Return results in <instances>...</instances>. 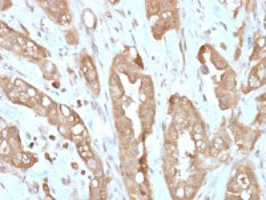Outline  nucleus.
I'll return each mask as SVG.
<instances>
[{
	"mask_svg": "<svg viewBox=\"0 0 266 200\" xmlns=\"http://www.w3.org/2000/svg\"><path fill=\"white\" fill-rule=\"evenodd\" d=\"M95 172H96V177H98V179H100V177L103 176V171H101V169H100V167H98V168L96 169Z\"/></svg>",
	"mask_w": 266,
	"mask_h": 200,
	"instance_id": "obj_39",
	"label": "nucleus"
},
{
	"mask_svg": "<svg viewBox=\"0 0 266 200\" xmlns=\"http://www.w3.org/2000/svg\"><path fill=\"white\" fill-rule=\"evenodd\" d=\"M110 95L113 96L115 99H120L122 96V90L120 84H113L110 85Z\"/></svg>",
	"mask_w": 266,
	"mask_h": 200,
	"instance_id": "obj_2",
	"label": "nucleus"
},
{
	"mask_svg": "<svg viewBox=\"0 0 266 200\" xmlns=\"http://www.w3.org/2000/svg\"><path fill=\"white\" fill-rule=\"evenodd\" d=\"M213 63L216 64V67H217V68H220V70H224V68H226V61L224 60L222 58H220V56H218V59H217V58H214V59H213Z\"/></svg>",
	"mask_w": 266,
	"mask_h": 200,
	"instance_id": "obj_10",
	"label": "nucleus"
},
{
	"mask_svg": "<svg viewBox=\"0 0 266 200\" xmlns=\"http://www.w3.org/2000/svg\"><path fill=\"white\" fill-rule=\"evenodd\" d=\"M15 87H18L20 91H27V90H28L27 84L24 83L23 80H20V79H16V80H15Z\"/></svg>",
	"mask_w": 266,
	"mask_h": 200,
	"instance_id": "obj_18",
	"label": "nucleus"
},
{
	"mask_svg": "<svg viewBox=\"0 0 266 200\" xmlns=\"http://www.w3.org/2000/svg\"><path fill=\"white\" fill-rule=\"evenodd\" d=\"M60 110H61V113H63L64 117H69L71 115H73L72 111H71L69 108L66 107V105H60Z\"/></svg>",
	"mask_w": 266,
	"mask_h": 200,
	"instance_id": "obj_23",
	"label": "nucleus"
},
{
	"mask_svg": "<svg viewBox=\"0 0 266 200\" xmlns=\"http://www.w3.org/2000/svg\"><path fill=\"white\" fill-rule=\"evenodd\" d=\"M193 139L196 140H202L204 139V133H193Z\"/></svg>",
	"mask_w": 266,
	"mask_h": 200,
	"instance_id": "obj_35",
	"label": "nucleus"
},
{
	"mask_svg": "<svg viewBox=\"0 0 266 200\" xmlns=\"http://www.w3.org/2000/svg\"><path fill=\"white\" fill-rule=\"evenodd\" d=\"M59 21H60L61 24H65L66 26V24L71 21V16L68 14H61L60 16H59Z\"/></svg>",
	"mask_w": 266,
	"mask_h": 200,
	"instance_id": "obj_21",
	"label": "nucleus"
},
{
	"mask_svg": "<svg viewBox=\"0 0 266 200\" xmlns=\"http://www.w3.org/2000/svg\"><path fill=\"white\" fill-rule=\"evenodd\" d=\"M263 44H265V39H263V38L258 39V41H257V47H258V48H265V47H263Z\"/></svg>",
	"mask_w": 266,
	"mask_h": 200,
	"instance_id": "obj_36",
	"label": "nucleus"
},
{
	"mask_svg": "<svg viewBox=\"0 0 266 200\" xmlns=\"http://www.w3.org/2000/svg\"><path fill=\"white\" fill-rule=\"evenodd\" d=\"M160 6L157 3H149L148 4V14L149 15H156L157 11H158Z\"/></svg>",
	"mask_w": 266,
	"mask_h": 200,
	"instance_id": "obj_12",
	"label": "nucleus"
},
{
	"mask_svg": "<svg viewBox=\"0 0 266 200\" xmlns=\"http://www.w3.org/2000/svg\"><path fill=\"white\" fill-rule=\"evenodd\" d=\"M184 189H185V197H186V199H190V197H193L194 192H196V188H194L193 186H190V184L185 186V187H184Z\"/></svg>",
	"mask_w": 266,
	"mask_h": 200,
	"instance_id": "obj_8",
	"label": "nucleus"
},
{
	"mask_svg": "<svg viewBox=\"0 0 266 200\" xmlns=\"http://www.w3.org/2000/svg\"><path fill=\"white\" fill-rule=\"evenodd\" d=\"M176 139H177V132H174L173 128H170L168 131V135H166V140L168 142H176Z\"/></svg>",
	"mask_w": 266,
	"mask_h": 200,
	"instance_id": "obj_19",
	"label": "nucleus"
},
{
	"mask_svg": "<svg viewBox=\"0 0 266 200\" xmlns=\"http://www.w3.org/2000/svg\"><path fill=\"white\" fill-rule=\"evenodd\" d=\"M229 159V154L226 151H222L221 154H218V160L220 162H226Z\"/></svg>",
	"mask_w": 266,
	"mask_h": 200,
	"instance_id": "obj_29",
	"label": "nucleus"
},
{
	"mask_svg": "<svg viewBox=\"0 0 266 200\" xmlns=\"http://www.w3.org/2000/svg\"><path fill=\"white\" fill-rule=\"evenodd\" d=\"M85 78H87V80L89 81V83L96 81L97 80V72H96L95 70H89L87 73H85Z\"/></svg>",
	"mask_w": 266,
	"mask_h": 200,
	"instance_id": "obj_9",
	"label": "nucleus"
},
{
	"mask_svg": "<svg viewBox=\"0 0 266 200\" xmlns=\"http://www.w3.org/2000/svg\"><path fill=\"white\" fill-rule=\"evenodd\" d=\"M27 92H28L29 98H37V92H36L33 88H28V90H27Z\"/></svg>",
	"mask_w": 266,
	"mask_h": 200,
	"instance_id": "obj_32",
	"label": "nucleus"
},
{
	"mask_svg": "<svg viewBox=\"0 0 266 200\" xmlns=\"http://www.w3.org/2000/svg\"><path fill=\"white\" fill-rule=\"evenodd\" d=\"M8 143H9V145H11L13 149H16V148H19L20 147V144H19V139L18 137H15V136H11L8 139Z\"/></svg>",
	"mask_w": 266,
	"mask_h": 200,
	"instance_id": "obj_20",
	"label": "nucleus"
},
{
	"mask_svg": "<svg viewBox=\"0 0 266 200\" xmlns=\"http://www.w3.org/2000/svg\"><path fill=\"white\" fill-rule=\"evenodd\" d=\"M28 100H31V98H29L28 92H27V91H21V92H20V96H19V102L23 103V104H28Z\"/></svg>",
	"mask_w": 266,
	"mask_h": 200,
	"instance_id": "obj_14",
	"label": "nucleus"
},
{
	"mask_svg": "<svg viewBox=\"0 0 266 200\" xmlns=\"http://www.w3.org/2000/svg\"><path fill=\"white\" fill-rule=\"evenodd\" d=\"M20 92L21 91L19 90L18 87H13V88H11V90H8V98L11 99L12 102H18L19 96H20Z\"/></svg>",
	"mask_w": 266,
	"mask_h": 200,
	"instance_id": "obj_3",
	"label": "nucleus"
},
{
	"mask_svg": "<svg viewBox=\"0 0 266 200\" xmlns=\"http://www.w3.org/2000/svg\"><path fill=\"white\" fill-rule=\"evenodd\" d=\"M254 73L255 76H257L260 80H262V79H265V65L263 64H260V65H257V68L254 70Z\"/></svg>",
	"mask_w": 266,
	"mask_h": 200,
	"instance_id": "obj_5",
	"label": "nucleus"
},
{
	"mask_svg": "<svg viewBox=\"0 0 266 200\" xmlns=\"http://www.w3.org/2000/svg\"><path fill=\"white\" fill-rule=\"evenodd\" d=\"M213 147H216L217 149H224L225 148V143H224V140L221 139V137H216L214 139V144H213Z\"/></svg>",
	"mask_w": 266,
	"mask_h": 200,
	"instance_id": "obj_16",
	"label": "nucleus"
},
{
	"mask_svg": "<svg viewBox=\"0 0 266 200\" xmlns=\"http://www.w3.org/2000/svg\"><path fill=\"white\" fill-rule=\"evenodd\" d=\"M141 192H142V194H145V195H148V188H146L145 184H142V186H141Z\"/></svg>",
	"mask_w": 266,
	"mask_h": 200,
	"instance_id": "obj_40",
	"label": "nucleus"
},
{
	"mask_svg": "<svg viewBox=\"0 0 266 200\" xmlns=\"http://www.w3.org/2000/svg\"><path fill=\"white\" fill-rule=\"evenodd\" d=\"M218 154H220V149H217L216 147L210 148V155H212V156H218Z\"/></svg>",
	"mask_w": 266,
	"mask_h": 200,
	"instance_id": "obj_34",
	"label": "nucleus"
},
{
	"mask_svg": "<svg viewBox=\"0 0 266 200\" xmlns=\"http://www.w3.org/2000/svg\"><path fill=\"white\" fill-rule=\"evenodd\" d=\"M176 196L178 197V199L185 197V189H184V187H178V188L176 189Z\"/></svg>",
	"mask_w": 266,
	"mask_h": 200,
	"instance_id": "obj_26",
	"label": "nucleus"
},
{
	"mask_svg": "<svg viewBox=\"0 0 266 200\" xmlns=\"http://www.w3.org/2000/svg\"><path fill=\"white\" fill-rule=\"evenodd\" d=\"M80 156L83 157V159L87 162L88 159H91V157H93V154L91 151H83V152H80Z\"/></svg>",
	"mask_w": 266,
	"mask_h": 200,
	"instance_id": "obj_27",
	"label": "nucleus"
},
{
	"mask_svg": "<svg viewBox=\"0 0 266 200\" xmlns=\"http://www.w3.org/2000/svg\"><path fill=\"white\" fill-rule=\"evenodd\" d=\"M248 191H249V194H250V196H252L253 199H257V197H258V189H257V187H255V186L248 187Z\"/></svg>",
	"mask_w": 266,
	"mask_h": 200,
	"instance_id": "obj_22",
	"label": "nucleus"
},
{
	"mask_svg": "<svg viewBox=\"0 0 266 200\" xmlns=\"http://www.w3.org/2000/svg\"><path fill=\"white\" fill-rule=\"evenodd\" d=\"M91 90H92V92L95 93V95H97V93H98V83H97V80L91 83Z\"/></svg>",
	"mask_w": 266,
	"mask_h": 200,
	"instance_id": "obj_30",
	"label": "nucleus"
},
{
	"mask_svg": "<svg viewBox=\"0 0 266 200\" xmlns=\"http://www.w3.org/2000/svg\"><path fill=\"white\" fill-rule=\"evenodd\" d=\"M98 186H100V183H98V177L92 179V189H98Z\"/></svg>",
	"mask_w": 266,
	"mask_h": 200,
	"instance_id": "obj_31",
	"label": "nucleus"
},
{
	"mask_svg": "<svg viewBox=\"0 0 266 200\" xmlns=\"http://www.w3.org/2000/svg\"><path fill=\"white\" fill-rule=\"evenodd\" d=\"M55 72V65H53L51 61H47L45 65H44V73L45 75H51V73Z\"/></svg>",
	"mask_w": 266,
	"mask_h": 200,
	"instance_id": "obj_13",
	"label": "nucleus"
},
{
	"mask_svg": "<svg viewBox=\"0 0 266 200\" xmlns=\"http://www.w3.org/2000/svg\"><path fill=\"white\" fill-rule=\"evenodd\" d=\"M193 131H194V133H204V127H202V124L201 123H194V125H193Z\"/></svg>",
	"mask_w": 266,
	"mask_h": 200,
	"instance_id": "obj_25",
	"label": "nucleus"
},
{
	"mask_svg": "<svg viewBox=\"0 0 266 200\" xmlns=\"http://www.w3.org/2000/svg\"><path fill=\"white\" fill-rule=\"evenodd\" d=\"M249 85H250V88H258V87H261V80L254 75V73L250 76V79H249Z\"/></svg>",
	"mask_w": 266,
	"mask_h": 200,
	"instance_id": "obj_6",
	"label": "nucleus"
},
{
	"mask_svg": "<svg viewBox=\"0 0 266 200\" xmlns=\"http://www.w3.org/2000/svg\"><path fill=\"white\" fill-rule=\"evenodd\" d=\"M40 104H41V107L48 108V107H51V105H52V100H51L48 96H43V98H41V100H40Z\"/></svg>",
	"mask_w": 266,
	"mask_h": 200,
	"instance_id": "obj_17",
	"label": "nucleus"
},
{
	"mask_svg": "<svg viewBox=\"0 0 266 200\" xmlns=\"http://www.w3.org/2000/svg\"><path fill=\"white\" fill-rule=\"evenodd\" d=\"M33 163V159L29 154H23V164L24 165H31Z\"/></svg>",
	"mask_w": 266,
	"mask_h": 200,
	"instance_id": "obj_24",
	"label": "nucleus"
},
{
	"mask_svg": "<svg viewBox=\"0 0 266 200\" xmlns=\"http://www.w3.org/2000/svg\"><path fill=\"white\" fill-rule=\"evenodd\" d=\"M59 131H60V133L64 135V136H66V133H68V130H66L65 125H59Z\"/></svg>",
	"mask_w": 266,
	"mask_h": 200,
	"instance_id": "obj_33",
	"label": "nucleus"
},
{
	"mask_svg": "<svg viewBox=\"0 0 266 200\" xmlns=\"http://www.w3.org/2000/svg\"><path fill=\"white\" fill-rule=\"evenodd\" d=\"M161 19L162 20H169V19H173V12L172 11H166V12H164V14L161 15Z\"/></svg>",
	"mask_w": 266,
	"mask_h": 200,
	"instance_id": "obj_28",
	"label": "nucleus"
},
{
	"mask_svg": "<svg viewBox=\"0 0 266 200\" xmlns=\"http://www.w3.org/2000/svg\"><path fill=\"white\" fill-rule=\"evenodd\" d=\"M127 184H128V186H129V187H132V184H133V183H132V180L127 179Z\"/></svg>",
	"mask_w": 266,
	"mask_h": 200,
	"instance_id": "obj_41",
	"label": "nucleus"
},
{
	"mask_svg": "<svg viewBox=\"0 0 266 200\" xmlns=\"http://www.w3.org/2000/svg\"><path fill=\"white\" fill-rule=\"evenodd\" d=\"M87 164H88V167H89L92 171H96V169L100 167V165H98V162L95 159V157H91V159H88L87 160Z\"/></svg>",
	"mask_w": 266,
	"mask_h": 200,
	"instance_id": "obj_11",
	"label": "nucleus"
},
{
	"mask_svg": "<svg viewBox=\"0 0 266 200\" xmlns=\"http://www.w3.org/2000/svg\"><path fill=\"white\" fill-rule=\"evenodd\" d=\"M146 99H148L146 93H144V92H141V93H140V100H141L142 103H145V102H146Z\"/></svg>",
	"mask_w": 266,
	"mask_h": 200,
	"instance_id": "obj_37",
	"label": "nucleus"
},
{
	"mask_svg": "<svg viewBox=\"0 0 266 200\" xmlns=\"http://www.w3.org/2000/svg\"><path fill=\"white\" fill-rule=\"evenodd\" d=\"M71 132H72V135H83V133L85 132V130H84V127H83L81 123H77V124L72 125Z\"/></svg>",
	"mask_w": 266,
	"mask_h": 200,
	"instance_id": "obj_4",
	"label": "nucleus"
},
{
	"mask_svg": "<svg viewBox=\"0 0 266 200\" xmlns=\"http://www.w3.org/2000/svg\"><path fill=\"white\" fill-rule=\"evenodd\" d=\"M196 147H197V149H198V151L205 152L206 149H208V143H205L204 140H197V142H196Z\"/></svg>",
	"mask_w": 266,
	"mask_h": 200,
	"instance_id": "obj_15",
	"label": "nucleus"
},
{
	"mask_svg": "<svg viewBox=\"0 0 266 200\" xmlns=\"http://www.w3.org/2000/svg\"><path fill=\"white\" fill-rule=\"evenodd\" d=\"M229 191L230 192H241L242 189H241L240 183H238L237 180H233V181L229 184Z\"/></svg>",
	"mask_w": 266,
	"mask_h": 200,
	"instance_id": "obj_7",
	"label": "nucleus"
},
{
	"mask_svg": "<svg viewBox=\"0 0 266 200\" xmlns=\"http://www.w3.org/2000/svg\"><path fill=\"white\" fill-rule=\"evenodd\" d=\"M8 136H9L8 130H3V131H1V137H3V139H7Z\"/></svg>",
	"mask_w": 266,
	"mask_h": 200,
	"instance_id": "obj_38",
	"label": "nucleus"
},
{
	"mask_svg": "<svg viewBox=\"0 0 266 200\" xmlns=\"http://www.w3.org/2000/svg\"><path fill=\"white\" fill-rule=\"evenodd\" d=\"M224 85L226 87V90H233L234 88L236 80H234V76L231 73H228V75L224 76Z\"/></svg>",
	"mask_w": 266,
	"mask_h": 200,
	"instance_id": "obj_1",
	"label": "nucleus"
}]
</instances>
